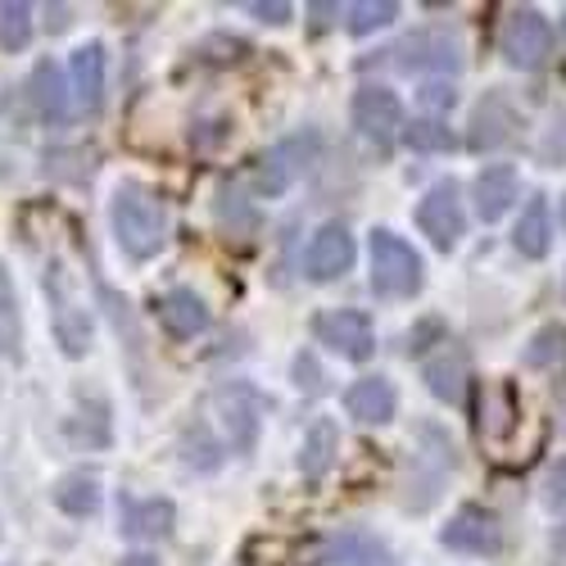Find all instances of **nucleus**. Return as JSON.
Returning <instances> with one entry per match:
<instances>
[{
    "mask_svg": "<svg viewBox=\"0 0 566 566\" xmlns=\"http://www.w3.org/2000/svg\"><path fill=\"white\" fill-rule=\"evenodd\" d=\"M109 222H114V235H118V250L136 263L155 259L168 241V209L150 186H140V181H123L114 191Z\"/></svg>",
    "mask_w": 566,
    "mask_h": 566,
    "instance_id": "1",
    "label": "nucleus"
},
{
    "mask_svg": "<svg viewBox=\"0 0 566 566\" xmlns=\"http://www.w3.org/2000/svg\"><path fill=\"white\" fill-rule=\"evenodd\" d=\"M427 281L421 254L395 231H371V291L381 300H412Z\"/></svg>",
    "mask_w": 566,
    "mask_h": 566,
    "instance_id": "2",
    "label": "nucleus"
},
{
    "mask_svg": "<svg viewBox=\"0 0 566 566\" xmlns=\"http://www.w3.org/2000/svg\"><path fill=\"white\" fill-rule=\"evenodd\" d=\"M213 408H218V417H222V431H227L231 453H254L263 412H268V399H263L250 381H227L222 390H213Z\"/></svg>",
    "mask_w": 566,
    "mask_h": 566,
    "instance_id": "3",
    "label": "nucleus"
},
{
    "mask_svg": "<svg viewBox=\"0 0 566 566\" xmlns=\"http://www.w3.org/2000/svg\"><path fill=\"white\" fill-rule=\"evenodd\" d=\"M313 159H317V132H295L286 140H276L254 168L259 196H286L291 186L313 168Z\"/></svg>",
    "mask_w": 566,
    "mask_h": 566,
    "instance_id": "4",
    "label": "nucleus"
},
{
    "mask_svg": "<svg viewBox=\"0 0 566 566\" xmlns=\"http://www.w3.org/2000/svg\"><path fill=\"white\" fill-rule=\"evenodd\" d=\"M45 300H51V326H55V340L69 358H82L91 349V313L77 304L73 286H69V272L60 263L45 268Z\"/></svg>",
    "mask_w": 566,
    "mask_h": 566,
    "instance_id": "5",
    "label": "nucleus"
},
{
    "mask_svg": "<svg viewBox=\"0 0 566 566\" xmlns=\"http://www.w3.org/2000/svg\"><path fill=\"white\" fill-rule=\"evenodd\" d=\"M386 60L399 73H458L462 69V41L440 32V28H421V32L403 36L399 45H390Z\"/></svg>",
    "mask_w": 566,
    "mask_h": 566,
    "instance_id": "6",
    "label": "nucleus"
},
{
    "mask_svg": "<svg viewBox=\"0 0 566 566\" xmlns=\"http://www.w3.org/2000/svg\"><path fill=\"white\" fill-rule=\"evenodd\" d=\"M499 51L512 69H539L548 55H553V23L539 14V10H512V19L503 23V36H499Z\"/></svg>",
    "mask_w": 566,
    "mask_h": 566,
    "instance_id": "7",
    "label": "nucleus"
},
{
    "mask_svg": "<svg viewBox=\"0 0 566 566\" xmlns=\"http://www.w3.org/2000/svg\"><path fill=\"white\" fill-rule=\"evenodd\" d=\"M354 127L371 140V146L390 150V140L403 132V105H399V96H395L390 86H376V82L358 86L354 91Z\"/></svg>",
    "mask_w": 566,
    "mask_h": 566,
    "instance_id": "8",
    "label": "nucleus"
},
{
    "mask_svg": "<svg viewBox=\"0 0 566 566\" xmlns=\"http://www.w3.org/2000/svg\"><path fill=\"white\" fill-rule=\"evenodd\" d=\"M313 332L326 349H336L349 363H367L376 354V332H371V317L363 308H332L313 322Z\"/></svg>",
    "mask_w": 566,
    "mask_h": 566,
    "instance_id": "9",
    "label": "nucleus"
},
{
    "mask_svg": "<svg viewBox=\"0 0 566 566\" xmlns=\"http://www.w3.org/2000/svg\"><path fill=\"white\" fill-rule=\"evenodd\" d=\"M440 544L453 548V553H471V557H490L503 548V526L499 516L481 503H467L449 516V526L440 531Z\"/></svg>",
    "mask_w": 566,
    "mask_h": 566,
    "instance_id": "10",
    "label": "nucleus"
},
{
    "mask_svg": "<svg viewBox=\"0 0 566 566\" xmlns=\"http://www.w3.org/2000/svg\"><path fill=\"white\" fill-rule=\"evenodd\" d=\"M417 227L421 235H431L436 250H453L467 231V213H462V200H458V186L453 181H436L427 196L417 205Z\"/></svg>",
    "mask_w": 566,
    "mask_h": 566,
    "instance_id": "11",
    "label": "nucleus"
},
{
    "mask_svg": "<svg viewBox=\"0 0 566 566\" xmlns=\"http://www.w3.org/2000/svg\"><path fill=\"white\" fill-rule=\"evenodd\" d=\"M354 235L345 222H326L313 231V241H308V254H304V272L313 281H336L354 268Z\"/></svg>",
    "mask_w": 566,
    "mask_h": 566,
    "instance_id": "12",
    "label": "nucleus"
},
{
    "mask_svg": "<svg viewBox=\"0 0 566 566\" xmlns=\"http://www.w3.org/2000/svg\"><path fill=\"white\" fill-rule=\"evenodd\" d=\"M172 522H177L172 499H132V494L118 499V531L127 539H140V544L164 539L172 535Z\"/></svg>",
    "mask_w": 566,
    "mask_h": 566,
    "instance_id": "13",
    "label": "nucleus"
},
{
    "mask_svg": "<svg viewBox=\"0 0 566 566\" xmlns=\"http://www.w3.org/2000/svg\"><path fill=\"white\" fill-rule=\"evenodd\" d=\"M213 218H218V231L227 235V241H235V245H250L254 235H259V227H263L254 200H245V191H241L235 181H222V186H218Z\"/></svg>",
    "mask_w": 566,
    "mask_h": 566,
    "instance_id": "14",
    "label": "nucleus"
},
{
    "mask_svg": "<svg viewBox=\"0 0 566 566\" xmlns=\"http://www.w3.org/2000/svg\"><path fill=\"white\" fill-rule=\"evenodd\" d=\"M345 408H349V417L363 421V427H386V421H395L399 395L386 376H363V381H354L345 390Z\"/></svg>",
    "mask_w": 566,
    "mask_h": 566,
    "instance_id": "15",
    "label": "nucleus"
},
{
    "mask_svg": "<svg viewBox=\"0 0 566 566\" xmlns=\"http://www.w3.org/2000/svg\"><path fill=\"white\" fill-rule=\"evenodd\" d=\"M69 73H73V96L86 114H96L105 105V45L101 41H86L73 51L69 60Z\"/></svg>",
    "mask_w": 566,
    "mask_h": 566,
    "instance_id": "16",
    "label": "nucleus"
},
{
    "mask_svg": "<svg viewBox=\"0 0 566 566\" xmlns=\"http://www.w3.org/2000/svg\"><path fill=\"white\" fill-rule=\"evenodd\" d=\"M159 326H164L172 340H196L205 326H209V308H205V300L196 291L177 286V291H168L159 300Z\"/></svg>",
    "mask_w": 566,
    "mask_h": 566,
    "instance_id": "17",
    "label": "nucleus"
},
{
    "mask_svg": "<svg viewBox=\"0 0 566 566\" xmlns=\"http://www.w3.org/2000/svg\"><path fill=\"white\" fill-rule=\"evenodd\" d=\"M516 191H522V181H516V168L512 164H490L481 168L476 186H471V196H476V213L485 222H499L512 205H516Z\"/></svg>",
    "mask_w": 566,
    "mask_h": 566,
    "instance_id": "18",
    "label": "nucleus"
},
{
    "mask_svg": "<svg viewBox=\"0 0 566 566\" xmlns=\"http://www.w3.org/2000/svg\"><path fill=\"white\" fill-rule=\"evenodd\" d=\"M336 453H340V427H336L332 417H317L313 427H308V436H304V449H300V471H304V481L317 485L326 471H332Z\"/></svg>",
    "mask_w": 566,
    "mask_h": 566,
    "instance_id": "19",
    "label": "nucleus"
},
{
    "mask_svg": "<svg viewBox=\"0 0 566 566\" xmlns=\"http://www.w3.org/2000/svg\"><path fill=\"white\" fill-rule=\"evenodd\" d=\"M512 245L522 259H544L548 245H553V213H548V200L544 196H531L522 218H516V231H512Z\"/></svg>",
    "mask_w": 566,
    "mask_h": 566,
    "instance_id": "20",
    "label": "nucleus"
},
{
    "mask_svg": "<svg viewBox=\"0 0 566 566\" xmlns=\"http://www.w3.org/2000/svg\"><path fill=\"white\" fill-rule=\"evenodd\" d=\"M32 105L41 123H64L69 118V86L55 60H41L32 69Z\"/></svg>",
    "mask_w": 566,
    "mask_h": 566,
    "instance_id": "21",
    "label": "nucleus"
},
{
    "mask_svg": "<svg viewBox=\"0 0 566 566\" xmlns=\"http://www.w3.org/2000/svg\"><path fill=\"white\" fill-rule=\"evenodd\" d=\"M512 123H516V118H512L507 101H503V96H485L481 109L471 114V136H467L471 150H481V155H485V150H499L503 140L512 136Z\"/></svg>",
    "mask_w": 566,
    "mask_h": 566,
    "instance_id": "22",
    "label": "nucleus"
},
{
    "mask_svg": "<svg viewBox=\"0 0 566 566\" xmlns=\"http://www.w3.org/2000/svg\"><path fill=\"white\" fill-rule=\"evenodd\" d=\"M427 386H431V395L436 399H444V403H462L467 399V381H471V371H467V354L462 349H444L440 358H431L427 363Z\"/></svg>",
    "mask_w": 566,
    "mask_h": 566,
    "instance_id": "23",
    "label": "nucleus"
},
{
    "mask_svg": "<svg viewBox=\"0 0 566 566\" xmlns=\"http://www.w3.org/2000/svg\"><path fill=\"white\" fill-rule=\"evenodd\" d=\"M516 417H522V403H516V390L512 381H494L481 399V436L490 440H507L512 427H516Z\"/></svg>",
    "mask_w": 566,
    "mask_h": 566,
    "instance_id": "24",
    "label": "nucleus"
},
{
    "mask_svg": "<svg viewBox=\"0 0 566 566\" xmlns=\"http://www.w3.org/2000/svg\"><path fill=\"white\" fill-rule=\"evenodd\" d=\"M522 363L531 371H557V367H566V322L539 326V332L531 336V345H526V354H522Z\"/></svg>",
    "mask_w": 566,
    "mask_h": 566,
    "instance_id": "25",
    "label": "nucleus"
},
{
    "mask_svg": "<svg viewBox=\"0 0 566 566\" xmlns=\"http://www.w3.org/2000/svg\"><path fill=\"white\" fill-rule=\"evenodd\" d=\"M55 507L69 516H91L101 507V481L91 471H69V476L55 485Z\"/></svg>",
    "mask_w": 566,
    "mask_h": 566,
    "instance_id": "26",
    "label": "nucleus"
},
{
    "mask_svg": "<svg viewBox=\"0 0 566 566\" xmlns=\"http://www.w3.org/2000/svg\"><path fill=\"white\" fill-rule=\"evenodd\" d=\"M399 136H403V146L417 150V155H444V150H453V132L440 118H412V123H403Z\"/></svg>",
    "mask_w": 566,
    "mask_h": 566,
    "instance_id": "27",
    "label": "nucleus"
},
{
    "mask_svg": "<svg viewBox=\"0 0 566 566\" xmlns=\"http://www.w3.org/2000/svg\"><path fill=\"white\" fill-rule=\"evenodd\" d=\"M181 462L196 467V471H213L222 462V444L209 436L205 421H191V427L181 431Z\"/></svg>",
    "mask_w": 566,
    "mask_h": 566,
    "instance_id": "28",
    "label": "nucleus"
},
{
    "mask_svg": "<svg viewBox=\"0 0 566 566\" xmlns=\"http://www.w3.org/2000/svg\"><path fill=\"white\" fill-rule=\"evenodd\" d=\"M19 336H23V326H19V295H14L10 272L0 268V358L19 354Z\"/></svg>",
    "mask_w": 566,
    "mask_h": 566,
    "instance_id": "29",
    "label": "nucleus"
},
{
    "mask_svg": "<svg viewBox=\"0 0 566 566\" xmlns=\"http://www.w3.org/2000/svg\"><path fill=\"white\" fill-rule=\"evenodd\" d=\"M32 41V6L14 0V6H0V51H23Z\"/></svg>",
    "mask_w": 566,
    "mask_h": 566,
    "instance_id": "30",
    "label": "nucleus"
},
{
    "mask_svg": "<svg viewBox=\"0 0 566 566\" xmlns=\"http://www.w3.org/2000/svg\"><path fill=\"white\" fill-rule=\"evenodd\" d=\"M395 19H399L395 0H358V6H349V32L354 36H371L376 28H390Z\"/></svg>",
    "mask_w": 566,
    "mask_h": 566,
    "instance_id": "31",
    "label": "nucleus"
},
{
    "mask_svg": "<svg viewBox=\"0 0 566 566\" xmlns=\"http://www.w3.org/2000/svg\"><path fill=\"white\" fill-rule=\"evenodd\" d=\"M340 557H345L349 566H390V553L376 544V539H363V535L340 539Z\"/></svg>",
    "mask_w": 566,
    "mask_h": 566,
    "instance_id": "32",
    "label": "nucleus"
},
{
    "mask_svg": "<svg viewBox=\"0 0 566 566\" xmlns=\"http://www.w3.org/2000/svg\"><path fill=\"white\" fill-rule=\"evenodd\" d=\"M544 503H548V507L566 503V458H557L553 471H548V481H544Z\"/></svg>",
    "mask_w": 566,
    "mask_h": 566,
    "instance_id": "33",
    "label": "nucleus"
},
{
    "mask_svg": "<svg viewBox=\"0 0 566 566\" xmlns=\"http://www.w3.org/2000/svg\"><path fill=\"white\" fill-rule=\"evenodd\" d=\"M250 10H254L263 23H291V14H295V10L286 6V0H254Z\"/></svg>",
    "mask_w": 566,
    "mask_h": 566,
    "instance_id": "34",
    "label": "nucleus"
},
{
    "mask_svg": "<svg viewBox=\"0 0 566 566\" xmlns=\"http://www.w3.org/2000/svg\"><path fill=\"white\" fill-rule=\"evenodd\" d=\"M295 381H300V390H317L322 386V371H317L313 354H300L295 358Z\"/></svg>",
    "mask_w": 566,
    "mask_h": 566,
    "instance_id": "35",
    "label": "nucleus"
},
{
    "mask_svg": "<svg viewBox=\"0 0 566 566\" xmlns=\"http://www.w3.org/2000/svg\"><path fill=\"white\" fill-rule=\"evenodd\" d=\"M421 101H427V105H436V109H453L458 91H453V86H444V82H431L427 91H421Z\"/></svg>",
    "mask_w": 566,
    "mask_h": 566,
    "instance_id": "36",
    "label": "nucleus"
},
{
    "mask_svg": "<svg viewBox=\"0 0 566 566\" xmlns=\"http://www.w3.org/2000/svg\"><path fill=\"white\" fill-rule=\"evenodd\" d=\"M118 566H159V557H150V553H132V557H123Z\"/></svg>",
    "mask_w": 566,
    "mask_h": 566,
    "instance_id": "37",
    "label": "nucleus"
},
{
    "mask_svg": "<svg viewBox=\"0 0 566 566\" xmlns=\"http://www.w3.org/2000/svg\"><path fill=\"white\" fill-rule=\"evenodd\" d=\"M553 544H557V548H562V553H566V522H562V526H557V535H553Z\"/></svg>",
    "mask_w": 566,
    "mask_h": 566,
    "instance_id": "38",
    "label": "nucleus"
},
{
    "mask_svg": "<svg viewBox=\"0 0 566 566\" xmlns=\"http://www.w3.org/2000/svg\"><path fill=\"white\" fill-rule=\"evenodd\" d=\"M562 227H566V196H562Z\"/></svg>",
    "mask_w": 566,
    "mask_h": 566,
    "instance_id": "39",
    "label": "nucleus"
},
{
    "mask_svg": "<svg viewBox=\"0 0 566 566\" xmlns=\"http://www.w3.org/2000/svg\"><path fill=\"white\" fill-rule=\"evenodd\" d=\"M562 36H566V19H562Z\"/></svg>",
    "mask_w": 566,
    "mask_h": 566,
    "instance_id": "40",
    "label": "nucleus"
}]
</instances>
